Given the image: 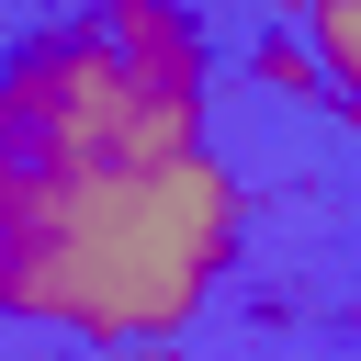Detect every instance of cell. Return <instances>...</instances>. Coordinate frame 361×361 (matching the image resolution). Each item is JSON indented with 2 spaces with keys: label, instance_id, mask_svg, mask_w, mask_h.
Returning <instances> with one entry per match:
<instances>
[{
  "label": "cell",
  "instance_id": "3957f363",
  "mask_svg": "<svg viewBox=\"0 0 361 361\" xmlns=\"http://www.w3.org/2000/svg\"><path fill=\"white\" fill-rule=\"evenodd\" d=\"M248 79H259V90H282V102H327V68H316V45H305V34H259Z\"/></svg>",
  "mask_w": 361,
  "mask_h": 361
},
{
  "label": "cell",
  "instance_id": "277c9868",
  "mask_svg": "<svg viewBox=\"0 0 361 361\" xmlns=\"http://www.w3.org/2000/svg\"><path fill=\"white\" fill-rule=\"evenodd\" d=\"M350 135H361V102H350Z\"/></svg>",
  "mask_w": 361,
  "mask_h": 361
},
{
  "label": "cell",
  "instance_id": "7a4b0ae2",
  "mask_svg": "<svg viewBox=\"0 0 361 361\" xmlns=\"http://www.w3.org/2000/svg\"><path fill=\"white\" fill-rule=\"evenodd\" d=\"M293 34L316 45L327 90H350V102H361V0H305V23H293Z\"/></svg>",
  "mask_w": 361,
  "mask_h": 361
},
{
  "label": "cell",
  "instance_id": "6da1fadb",
  "mask_svg": "<svg viewBox=\"0 0 361 361\" xmlns=\"http://www.w3.org/2000/svg\"><path fill=\"white\" fill-rule=\"evenodd\" d=\"M237 259V180L203 158L169 169H45L0 158V327L68 350H135L203 316Z\"/></svg>",
  "mask_w": 361,
  "mask_h": 361
}]
</instances>
